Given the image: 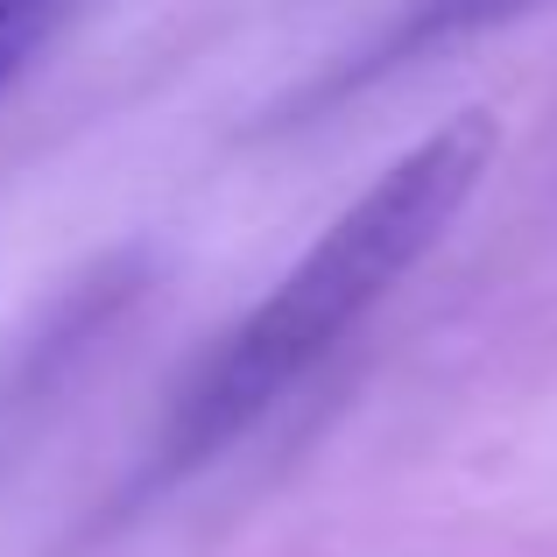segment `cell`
<instances>
[{
    "label": "cell",
    "mask_w": 557,
    "mask_h": 557,
    "mask_svg": "<svg viewBox=\"0 0 557 557\" xmlns=\"http://www.w3.org/2000/svg\"><path fill=\"white\" fill-rule=\"evenodd\" d=\"M487 163H494V121L487 113H466V121L437 127L431 141H417L403 163L381 170L311 240V255L190 374V388L170 403L156 466L163 473H190L219 445H233L255 417H269L388 289H403L423 269V255L473 205Z\"/></svg>",
    "instance_id": "1"
},
{
    "label": "cell",
    "mask_w": 557,
    "mask_h": 557,
    "mask_svg": "<svg viewBox=\"0 0 557 557\" xmlns=\"http://www.w3.org/2000/svg\"><path fill=\"white\" fill-rule=\"evenodd\" d=\"M544 8H557V0H409L403 22L388 28V42L374 50V64H409V57L473 42V36H487V28L530 22V14H544Z\"/></svg>",
    "instance_id": "2"
},
{
    "label": "cell",
    "mask_w": 557,
    "mask_h": 557,
    "mask_svg": "<svg viewBox=\"0 0 557 557\" xmlns=\"http://www.w3.org/2000/svg\"><path fill=\"white\" fill-rule=\"evenodd\" d=\"M71 0H0V92L22 78V64L42 50L57 22H64Z\"/></svg>",
    "instance_id": "3"
}]
</instances>
